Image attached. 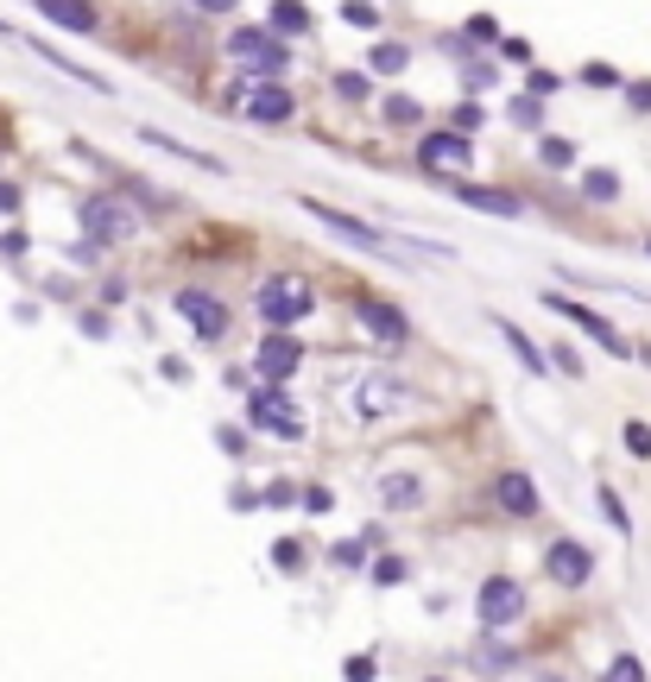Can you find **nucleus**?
<instances>
[{
    "label": "nucleus",
    "mask_w": 651,
    "mask_h": 682,
    "mask_svg": "<svg viewBox=\"0 0 651 682\" xmlns=\"http://www.w3.org/2000/svg\"><path fill=\"white\" fill-rule=\"evenodd\" d=\"M608 676H613V682H632V676H645V670H639V663H632V658H620V663H613V670H608Z\"/></svg>",
    "instance_id": "nucleus-28"
},
{
    "label": "nucleus",
    "mask_w": 651,
    "mask_h": 682,
    "mask_svg": "<svg viewBox=\"0 0 651 682\" xmlns=\"http://www.w3.org/2000/svg\"><path fill=\"white\" fill-rule=\"evenodd\" d=\"M45 20H58L63 32H96V7L89 0H32Z\"/></svg>",
    "instance_id": "nucleus-16"
},
{
    "label": "nucleus",
    "mask_w": 651,
    "mask_h": 682,
    "mask_svg": "<svg viewBox=\"0 0 651 682\" xmlns=\"http://www.w3.org/2000/svg\"><path fill=\"white\" fill-rule=\"evenodd\" d=\"M570 139H544V165H570Z\"/></svg>",
    "instance_id": "nucleus-25"
},
{
    "label": "nucleus",
    "mask_w": 651,
    "mask_h": 682,
    "mask_svg": "<svg viewBox=\"0 0 651 682\" xmlns=\"http://www.w3.org/2000/svg\"><path fill=\"white\" fill-rule=\"evenodd\" d=\"M297 360H304V348H297L292 335H266V342H259V373H266V379H292Z\"/></svg>",
    "instance_id": "nucleus-14"
},
{
    "label": "nucleus",
    "mask_w": 651,
    "mask_h": 682,
    "mask_svg": "<svg viewBox=\"0 0 651 682\" xmlns=\"http://www.w3.org/2000/svg\"><path fill=\"white\" fill-rule=\"evenodd\" d=\"M247 417H254L259 429H273V436H304V417H297V405L292 398H285V392L278 386H266V392H254V398H247Z\"/></svg>",
    "instance_id": "nucleus-5"
},
{
    "label": "nucleus",
    "mask_w": 651,
    "mask_h": 682,
    "mask_svg": "<svg viewBox=\"0 0 651 682\" xmlns=\"http://www.w3.org/2000/svg\"><path fill=\"white\" fill-rule=\"evenodd\" d=\"M247 115H254L259 127H278V120H292V96H285L278 82H259L254 96H247Z\"/></svg>",
    "instance_id": "nucleus-17"
},
{
    "label": "nucleus",
    "mask_w": 651,
    "mask_h": 682,
    "mask_svg": "<svg viewBox=\"0 0 651 682\" xmlns=\"http://www.w3.org/2000/svg\"><path fill=\"white\" fill-rule=\"evenodd\" d=\"M228 58H235L240 70H259V77H273V70H285V45H273L266 32H254V26H240L235 39H228Z\"/></svg>",
    "instance_id": "nucleus-6"
},
{
    "label": "nucleus",
    "mask_w": 651,
    "mask_h": 682,
    "mask_svg": "<svg viewBox=\"0 0 651 682\" xmlns=\"http://www.w3.org/2000/svg\"><path fill=\"white\" fill-rule=\"evenodd\" d=\"M197 7H203V13H235L240 0H197Z\"/></svg>",
    "instance_id": "nucleus-30"
},
{
    "label": "nucleus",
    "mask_w": 651,
    "mask_h": 682,
    "mask_svg": "<svg viewBox=\"0 0 651 682\" xmlns=\"http://www.w3.org/2000/svg\"><path fill=\"white\" fill-rule=\"evenodd\" d=\"M82 235H89V247H120V240H134V209L120 196H89L82 202Z\"/></svg>",
    "instance_id": "nucleus-2"
},
{
    "label": "nucleus",
    "mask_w": 651,
    "mask_h": 682,
    "mask_svg": "<svg viewBox=\"0 0 651 682\" xmlns=\"http://www.w3.org/2000/svg\"><path fill=\"white\" fill-rule=\"evenodd\" d=\"M273 26H278V32H304V26H310V13H304L297 0H278V7H273Z\"/></svg>",
    "instance_id": "nucleus-22"
},
{
    "label": "nucleus",
    "mask_w": 651,
    "mask_h": 682,
    "mask_svg": "<svg viewBox=\"0 0 651 682\" xmlns=\"http://www.w3.org/2000/svg\"><path fill=\"white\" fill-rule=\"evenodd\" d=\"M544 569H551V582H563V587H582L594 575V550H582V544H551L544 550Z\"/></svg>",
    "instance_id": "nucleus-9"
},
{
    "label": "nucleus",
    "mask_w": 651,
    "mask_h": 682,
    "mask_svg": "<svg viewBox=\"0 0 651 682\" xmlns=\"http://www.w3.org/2000/svg\"><path fill=\"white\" fill-rule=\"evenodd\" d=\"M20 209V190H13V184H0V215H13Z\"/></svg>",
    "instance_id": "nucleus-29"
},
{
    "label": "nucleus",
    "mask_w": 651,
    "mask_h": 682,
    "mask_svg": "<svg viewBox=\"0 0 651 682\" xmlns=\"http://www.w3.org/2000/svg\"><path fill=\"white\" fill-rule=\"evenodd\" d=\"M627 455H639V462L651 455V424H627Z\"/></svg>",
    "instance_id": "nucleus-23"
},
{
    "label": "nucleus",
    "mask_w": 651,
    "mask_h": 682,
    "mask_svg": "<svg viewBox=\"0 0 651 682\" xmlns=\"http://www.w3.org/2000/svg\"><path fill=\"white\" fill-rule=\"evenodd\" d=\"M645 254H651V240H645Z\"/></svg>",
    "instance_id": "nucleus-31"
},
{
    "label": "nucleus",
    "mask_w": 651,
    "mask_h": 682,
    "mask_svg": "<svg viewBox=\"0 0 651 682\" xmlns=\"http://www.w3.org/2000/svg\"><path fill=\"white\" fill-rule=\"evenodd\" d=\"M398 405H412V386H405V379H386V373L361 379V398H355L361 417H379V411H398Z\"/></svg>",
    "instance_id": "nucleus-12"
},
{
    "label": "nucleus",
    "mask_w": 651,
    "mask_h": 682,
    "mask_svg": "<svg viewBox=\"0 0 651 682\" xmlns=\"http://www.w3.org/2000/svg\"><path fill=\"white\" fill-rule=\"evenodd\" d=\"M462 202H468V209H481V215H506V221H519V215H525V202H519L513 190H487V184H462Z\"/></svg>",
    "instance_id": "nucleus-15"
},
{
    "label": "nucleus",
    "mask_w": 651,
    "mask_h": 682,
    "mask_svg": "<svg viewBox=\"0 0 651 682\" xmlns=\"http://www.w3.org/2000/svg\"><path fill=\"white\" fill-rule=\"evenodd\" d=\"M494 329L513 342V354H519V367H532V373H544V348H532V335L519 329L513 316H494Z\"/></svg>",
    "instance_id": "nucleus-19"
},
{
    "label": "nucleus",
    "mask_w": 651,
    "mask_h": 682,
    "mask_svg": "<svg viewBox=\"0 0 651 682\" xmlns=\"http://www.w3.org/2000/svg\"><path fill=\"white\" fill-rule=\"evenodd\" d=\"M316 310V297L304 278H266L259 285V316L273 323V329H292V323H304V316Z\"/></svg>",
    "instance_id": "nucleus-1"
},
{
    "label": "nucleus",
    "mask_w": 651,
    "mask_h": 682,
    "mask_svg": "<svg viewBox=\"0 0 651 682\" xmlns=\"http://www.w3.org/2000/svg\"><path fill=\"white\" fill-rule=\"evenodd\" d=\"M355 316L379 335V342H386V348H405V342H412V323H405V316H398L393 304H379V297H361Z\"/></svg>",
    "instance_id": "nucleus-11"
},
{
    "label": "nucleus",
    "mask_w": 651,
    "mask_h": 682,
    "mask_svg": "<svg viewBox=\"0 0 651 682\" xmlns=\"http://www.w3.org/2000/svg\"><path fill=\"white\" fill-rule=\"evenodd\" d=\"M417 158H424V171H450V177H462L474 165V146L462 134H431L424 146H417Z\"/></svg>",
    "instance_id": "nucleus-7"
},
{
    "label": "nucleus",
    "mask_w": 651,
    "mask_h": 682,
    "mask_svg": "<svg viewBox=\"0 0 651 682\" xmlns=\"http://www.w3.org/2000/svg\"><path fill=\"white\" fill-rule=\"evenodd\" d=\"M374 575H379V582H405V563H398V556H386V563H374Z\"/></svg>",
    "instance_id": "nucleus-27"
},
{
    "label": "nucleus",
    "mask_w": 651,
    "mask_h": 682,
    "mask_svg": "<svg viewBox=\"0 0 651 682\" xmlns=\"http://www.w3.org/2000/svg\"><path fill=\"white\" fill-rule=\"evenodd\" d=\"M582 196H589V202H613V196H620V177H613V171H589V177H582Z\"/></svg>",
    "instance_id": "nucleus-21"
},
{
    "label": "nucleus",
    "mask_w": 651,
    "mask_h": 682,
    "mask_svg": "<svg viewBox=\"0 0 651 682\" xmlns=\"http://www.w3.org/2000/svg\"><path fill=\"white\" fill-rule=\"evenodd\" d=\"M171 310H178L197 335H209V342H216V335L228 329V310H221V304H216L209 291H178V297H171Z\"/></svg>",
    "instance_id": "nucleus-8"
},
{
    "label": "nucleus",
    "mask_w": 651,
    "mask_h": 682,
    "mask_svg": "<svg viewBox=\"0 0 651 682\" xmlns=\"http://www.w3.org/2000/svg\"><path fill=\"white\" fill-rule=\"evenodd\" d=\"M304 215H310V221H323L329 235H342L348 247H361V254H386V235H379V228H367V221H355V215L329 209V202H316V196H304Z\"/></svg>",
    "instance_id": "nucleus-3"
},
{
    "label": "nucleus",
    "mask_w": 651,
    "mask_h": 682,
    "mask_svg": "<svg viewBox=\"0 0 651 682\" xmlns=\"http://www.w3.org/2000/svg\"><path fill=\"white\" fill-rule=\"evenodd\" d=\"M494 500H500V512H513V518H532L537 512V481L532 474H519V468H506L494 481Z\"/></svg>",
    "instance_id": "nucleus-13"
},
{
    "label": "nucleus",
    "mask_w": 651,
    "mask_h": 682,
    "mask_svg": "<svg viewBox=\"0 0 651 682\" xmlns=\"http://www.w3.org/2000/svg\"><path fill=\"white\" fill-rule=\"evenodd\" d=\"M379 500H386L393 512H412L417 500H424V481H417V474H405V468L379 474Z\"/></svg>",
    "instance_id": "nucleus-18"
},
{
    "label": "nucleus",
    "mask_w": 651,
    "mask_h": 682,
    "mask_svg": "<svg viewBox=\"0 0 651 682\" xmlns=\"http://www.w3.org/2000/svg\"><path fill=\"white\" fill-rule=\"evenodd\" d=\"M336 96H342V101H361V96H367V77H355V70H342V77H336Z\"/></svg>",
    "instance_id": "nucleus-24"
},
{
    "label": "nucleus",
    "mask_w": 651,
    "mask_h": 682,
    "mask_svg": "<svg viewBox=\"0 0 651 682\" xmlns=\"http://www.w3.org/2000/svg\"><path fill=\"white\" fill-rule=\"evenodd\" d=\"M386 115H393L398 127H412V120H417V101H386Z\"/></svg>",
    "instance_id": "nucleus-26"
},
{
    "label": "nucleus",
    "mask_w": 651,
    "mask_h": 682,
    "mask_svg": "<svg viewBox=\"0 0 651 682\" xmlns=\"http://www.w3.org/2000/svg\"><path fill=\"white\" fill-rule=\"evenodd\" d=\"M474 613H481V625H513L519 613H525V587H519L513 575H487V582H481Z\"/></svg>",
    "instance_id": "nucleus-4"
},
{
    "label": "nucleus",
    "mask_w": 651,
    "mask_h": 682,
    "mask_svg": "<svg viewBox=\"0 0 651 682\" xmlns=\"http://www.w3.org/2000/svg\"><path fill=\"white\" fill-rule=\"evenodd\" d=\"M551 310H556V316H570L575 329H589V335H594V342H601L608 354H632L627 342H620V329H613L608 316H594L589 304H575V297H551Z\"/></svg>",
    "instance_id": "nucleus-10"
},
{
    "label": "nucleus",
    "mask_w": 651,
    "mask_h": 682,
    "mask_svg": "<svg viewBox=\"0 0 651 682\" xmlns=\"http://www.w3.org/2000/svg\"><path fill=\"white\" fill-rule=\"evenodd\" d=\"M367 63H374L379 77H398V70L412 63V51H405V45H374V51H367Z\"/></svg>",
    "instance_id": "nucleus-20"
}]
</instances>
